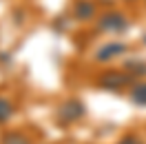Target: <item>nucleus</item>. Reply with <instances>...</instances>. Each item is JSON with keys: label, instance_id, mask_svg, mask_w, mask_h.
Wrapping results in <instances>:
<instances>
[{"label": "nucleus", "instance_id": "obj_1", "mask_svg": "<svg viewBox=\"0 0 146 144\" xmlns=\"http://www.w3.org/2000/svg\"><path fill=\"white\" fill-rule=\"evenodd\" d=\"M131 82H133V75H131V73H124V71H104L100 75L98 84H100L102 89H106V91H122L124 87H128Z\"/></svg>", "mask_w": 146, "mask_h": 144}, {"label": "nucleus", "instance_id": "obj_2", "mask_svg": "<svg viewBox=\"0 0 146 144\" xmlns=\"http://www.w3.org/2000/svg\"><path fill=\"white\" fill-rule=\"evenodd\" d=\"M55 115H58V120L62 124H71V122H75V120H80L84 115V104L78 102V100H66V102H62L58 107Z\"/></svg>", "mask_w": 146, "mask_h": 144}, {"label": "nucleus", "instance_id": "obj_3", "mask_svg": "<svg viewBox=\"0 0 146 144\" xmlns=\"http://www.w3.org/2000/svg\"><path fill=\"white\" fill-rule=\"evenodd\" d=\"M119 53H126V45H122V42H111V45H104L102 49H98L95 60H98V62H106V60L117 58Z\"/></svg>", "mask_w": 146, "mask_h": 144}, {"label": "nucleus", "instance_id": "obj_4", "mask_svg": "<svg viewBox=\"0 0 146 144\" xmlns=\"http://www.w3.org/2000/svg\"><path fill=\"white\" fill-rule=\"evenodd\" d=\"M126 18L124 16H119V13H109V16H104L100 20V29L102 31H111V33H115V31H122V29H126Z\"/></svg>", "mask_w": 146, "mask_h": 144}, {"label": "nucleus", "instance_id": "obj_5", "mask_svg": "<svg viewBox=\"0 0 146 144\" xmlns=\"http://www.w3.org/2000/svg\"><path fill=\"white\" fill-rule=\"evenodd\" d=\"M131 100L137 107H146V82H139L131 89Z\"/></svg>", "mask_w": 146, "mask_h": 144}, {"label": "nucleus", "instance_id": "obj_6", "mask_svg": "<svg viewBox=\"0 0 146 144\" xmlns=\"http://www.w3.org/2000/svg\"><path fill=\"white\" fill-rule=\"evenodd\" d=\"M0 144H31V142H29L27 135L18 133V131H9L0 137Z\"/></svg>", "mask_w": 146, "mask_h": 144}, {"label": "nucleus", "instance_id": "obj_7", "mask_svg": "<svg viewBox=\"0 0 146 144\" xmlns=\"http://www.w3.org/2000/svg\"><path fill=\"white\" fill-rule=\"evenodd\" d=\"M93 5L91 2H86V0H80L78 5H75V18L78 20H89L93 16Z\"/></svg>", "mask_w": 146, "mask_h": 144}, {"label": "nucleus", "instance_id": "obj_8", "mask_svg": "<svg viewBox=\"0 0 146 144\" xmlns=\"http://www.w3.org/2000/svg\"><path fill=\"white\" fill-rule=\"evenodd\" d=\"M13 115V107L7 98H0V124H5L9 117Z\"/></svg>", "mask_w": 146, "mask_h": 144}, {"label": "nucleus", "instance_id": "obj_9", "mask_svg": "<svg viewBox=\"0 0 146 144\" xmlns=\"http://www.w3.org/2000/svg\"><path fill=\"white\" fill-rule=\"evenodd\" d=\"M117 144H142V140L135 137V135H126V137H122Z\"/></svg>", "mask_w": 146, "mask_h": 144}]
</instances>
